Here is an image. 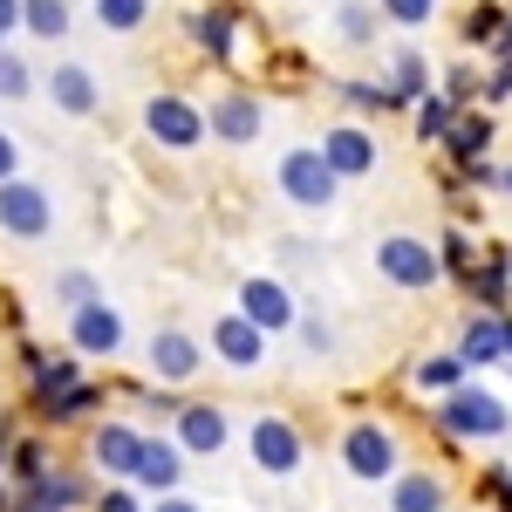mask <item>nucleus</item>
<instances>
[{
	"label": "nucleus",
	"mask_w": 512,
	"mask_h": 512,
	"mask_svg": "<svg viewBox=\"0 0 512 512\" xmlns=\"http://www.w3.org/2000/svg\"><path fill=\"white\" fill-rule=\"evenodd\" d=\"M437 424L451 437H506V403L492 390H451L444 396V410H437Z\"/></svg>",
	"instance_id": "obj_1"
},
{
	"label": "nucleus",
	"mask_w": 512,
	"mask_h": 512,
	"mask_svg": "<svg viewBox=\"0 0 512 512\" xmlns=\"http://www.w3.org/2000/svg\"><path fill=\"white\" fill-rule=\"evenodd\" d=\"M376 267H383V280H396V287H437L444 253H431L424 239H410V233H390L376 246Z\"/></svg>",
	"instance_id": "obj_2"
},
{
	"label": "nucleus",
	"mask_w": 512,
	"mask_h": 512,
	"mask_svg": "<svg viewBox=\"0 0 512 512\" xmlns=\"http://www.w3.org/2000/svg\"><path fill=\"white\" fill-rule=\"evenodd\" d=\"M48 226H55V205H48V192H41V185H28V178L0 185V233H14V239H41Z\"/></svg>",
	"instance_id": "obj_3"
},
{
	"label": "nucleus",
	"mask_w": 512,
	"mask_h": 512,
	"mask_svg": "<svg viewBox=\"0 0 512 512\" xmlns=\"http://www.w3.org/2000/svg\"><path fill=\"white\" fill-rule=\"evenodd\" d=\"M144 130H151L158 144H171V151H192L212 123H205V110H192L185 96H151V103H144Z\"/></svg>",
	"instance_id": "obj_4"
},
{
	"label": "nucleus",
	"mask_w": 512,
	"mask_h": 512,
	"mask_svg": "<svg viewBox=\"0 0 512 512\" xmlns=\"http://www.w3.org/2000/svg\"><path fill=\"white\" fill-rule=\"evenodd\" d=\"M335 185H342V178H335V164L321 158V151H287V158H280V192L294 198V205H328Z\"/></svg>",
	"instance_id": "obj_5"
},
{
	"label": "nucleus",
	"mask_w": 512,
	"mask_h": 512,
	"mask_svg": "<svg viewBox=\"0 0 512 512\" xmlns=\"http://www.w3.org/2000/svg\"><path fill=\"white\" fill-rule=\"evenodd\" d=\"M342 465H349L355 478H390L396 472V437L383 431V424H355V431L342 437Z\"/></svg>",
	"instance_id": "obj_6"
},
{
	"label": "nucleus",
	"mask_w": 512,
	"mask_h": 512,
	"mask_svg": "<svg viewBox=\"0 0 512 512\" xmlns=\"http://www.w3.org/2000/svg\"><path fill=\"white\" fill-rule=\"evenodd\" d=\"M246 444H253V465H260V472H274V478H287L294 465H301V431H294L287 417H260Z\"/></svg>",
	"instance_id": "obj_7"
},
{
	"label": "nucleus",
	"mask_w": 512,
	"mask_h": 512,
	"mask_svg": "<svg viewBox=\"0 0 512 512\" xmlns=\"http://www.w3.org/2000/svg\"><path fill=\"white\" fill-rule=\"evenodd\" d=\"M239 315L253 321V328H267V335H280V328L294 321V301H287L280 280H246V287H239Z\"/></svg>",
	"instance_id": "obj_8"
},
{
	"label": "nucleus",
	"mask_w": 512,
	"mask_h": 512,
	"mask_svg": "<svg viewBox=\"0 0 512 512\" xmlns=\"http://www.w3.org/2000/svg\"><path fill=\"white\" fill-rule=\"evenodd\" d=\"M321 158L335 164V178H362V171H376V137H362V130H328L321 137Z\"/></svg>",
	"instance_id": "obj_9"
},
{
	"label": "nucleus",
	"mask_w": 512,
	"mask_h": 512,
	"mask_svg": "<svg viewBox=\"0 0 512 512\" xmlns=\"http://www.w3.org/2000/svg\"><path fill=\"white\" fill-rule=\"evenodd\" d=\"M144 444H151V437H137L130 424H103V431H96V465H103V472H117V478H137Z\"/></svg>",
	"instance_id": "obj_10"
},
{
	"label": "nucleus",
	"mask_w": 512,
	"mask_h": 512,
	"mask_svg": "<svg viewBox=\"0 0 512 512\" xmlns=\"http://www.w3.org/2000/svg\"><path fill=\"white\" fill-rule=\"evenodd\" d=\"M212 349L226 355L233 369H253V362L267 355V328H253V321H246V315H226V321H219V328H212Z\"/></svg>",
	"instance_id": "obj_11"
},
{
	"label": "nucleus",
	"mask_w": 512,
	"mask_h": 512,
	"mask_svg": "<svg viewBox=\"0 0 512 512\" xmlns=\"http://www.w3.org/2000/svg\"><path fill=\"white\" fill-rule=\"evenodd\" d=\"M178 444L198 451V458H212V451L226 444V410H212V403H185V410H178Z\"/></svg>",
	"instance_id": "obj_12"
},
{
	"label": "nucleus",
	"mask_w": 512,
	"mask_h": 512,
	"mask_svg": "<svg viewBox=\"0 0 512 512\" xmlns=\"http://www.w3.org/2000/svg\"><path fill=\"white\" fill-rule=\"evenodd\" d=\"M465 369H485V362H506L512 355V321H499V315H478L472 328H465Z\"/></svg>",
	"instance_id": "obj_13"
},
{
	"label": "nucleus",
	"mask_w": 512,
	"mask_h": 512,
	"mask_svg": "<svg viewBox=\"0 0 512 512\" xmlns=\"http://www.w3.org/2000/svg\"><path fill=\"white\" fill-rule=\"evenodd\" d=\"M205 123H212V137H226V144H253V137H260V103H253V96H219Z\"/></svg>",
	"instance_id": "obj_14"
},
{
	"label": "nucleus",
	"mask_w": 512,
	"mask_h": 512,
	"mask_svg": "<svg viewBox=\"0 0 512 512\" xmlns=\"http://www.w3.org/2000/svg\"><path fill=\"white\" fill-rule=\"evenodd\" d=\"M69 335H76L82 355H117L123 321H117V308H103V301H96V308H82V315H76V328H69Z\"/></svg>",
	"instance_id": "obj_15"
},
{
	"label": "nucleus",
	"mask_w": 512,
	"mask_h": 512,
	"mask_svg": "<svg viewBox=\"0 0 512 512\" xmlns=\"http://www.w3.org/2000/svg\"><path fill=\"white\" fill-rule=\"evenodd\" d=\"M151 369H158L164 383H185V376L198 369V342H192V335H178V328H164L158 342H151Z\"/></svg>",
	"instance_id": "obj_16"
},
{
	"label": "nucleus",
	"mask_w": 512,
	"mask_h": 512,
	"mask_svg": "<svg viewBox=\"0 0 512 512\" xmlns=\"http://www.w3.org/2000/svg\"><path fill=\"white\" fill-rule=\"evenodd\" d=\"M48 96H55L69 117H89V110H96V82H89V69H76V62H62V69L48 76Z\"/></svg>",
	"instance_id": "obj_17"
},
{
	"label": "nucleus",
	"mask_w": 512,
	"mask_h": 512,
	"mask_svg": "<svg viewBox=\"0 0 512 512\" xmlns=\"http://www.w3.org/2000/svg\"><path fill=\"white\" fill-rule=\"evenodd\" d=\"M178 472H185L178 444H171V437H151V444H144V465H137V485H151V492H171V485H178Z\"/></svg>",
	"instance_id": "obj_18"
},
{
	"label": "nucleus",
	"mask_w": 512,
	"mask_h": 512,
	"mask_svg": "<svg viewBox=\"0 0 512 512\" xmlns=\"http://www.w3.org/2000/svg\"><path fill=\"white\" fill-rule=\"evenodd\" d=\"M390 512H444V485H437L431 472H410V478H396Z\"/></svg>",
	"instance_id": "obj_19"
},
{
	"label": "nucleus",
	"mask_w": 512,
	"mask_h": 512,
	"mask_svg": "<svg viewBox=\"0 0 512 512\" xmlns=\"http://www.w3.org/2000/svg\"><path fill=\"white\" fill-rule=\"evenodd\" d=\"M21 28L41 41H62L69 35V0H21Z\"/></svg>",
	"instance_id": "obj_20"
},
{
	"label": "nucleus",
	"mask_w": 512,
	"mask_h": 512,
	"mask_svg": "<svg viewBox=\"0 0 512 512\" xmlns=\"http://www.w3.org/2000/svg\"><path fill=\"white\" fill-rule=\"evenodd\" d=\"M76 499H82L76 478H41V485H28V499H21L14 512H69Z\"/></svg>",
	"instance_id": "obj_21"
},
{
	"label": "nucleus",
	"mask_w": 512,
	"mask_h": 512,
	"mask_svg": "<svg viewBox=\"0 0 512 512\" xmlns=\"http://www.w3.org/2000/svg\"><path fill=\"white\" fill-rule=\"evenodd\" d=\"M444 144H451V158H458L465 171H472V164H485V144H492V123H485V117H458V130H451Z\"/></svg>",
	"instance_id": "obj_22"
},
{
	"label": "nucleus",
	"mask_w": 512,
	"mask_h": 512,
	"mask_svg": "<svg viewBox=\"0 0 512 512\" xmlns=\"http://www.w3.org/2000/svg\"><path fill=\"white\" fill-rule=\"evenodd\" d=\"M144 14H151V0H96V21H103L110 35H130V28H144Z\"/></svg>",
	"instance_id": "obj_23"
},
{
	"label": "nucleus",
	"mask_w": 512,
	"mask_h": 512,
	"mask_svg": "<svg viewBox=\"0 0 512 512\" xmlns=\"http://www.w3.org/2000/svg\"><path fill=\"white\" fill-rule=\"evenodd\" d=\"M451 130H458L451 96H424V103H417V137H451Z\"/></svg>",
	"instance_id": "obj_24"
},
{
	"label": "nucleus",
	"mask_w": 512,
	"mask_h": 512,
	"mask_svg": "<svg viewBox=\"0 0 512 512\" xmlns=\"http://www.w3.org/2000/svg\"><path fill=\"white\" fill-rule=\"evenodd\" d=\"M458 376H465V355H431V362H424V369H417V383H424V390H458Z\"/></svg>",
	"instance_id": "obj_25"
},
{
	"label": "nucleus",
	"mask_w": 512,
	"mask_h": 512,
	"mask_svg": "<svg viewBox=\"0 0 512 512\" xmlns=\"http://www.w3.org/2000/svg\"><path fill=\"white\" fill-rule=\"evenodd\" d=\"M410 96L424 103V55H417V48L396 55V103H410Z\"/></svg>",
	"instance_id": "obj_26"
},
{
	"label": "nucleus",
	"mask_w": 512,
	"mask_h": 512,
	"mask_svg": "<svg viewBox=\"0 0 512 512\" xmlns=\"http://www.w3.org/2000/svg\"><path fill=\"white\" fill-rule=\"evenodd\" d=\"M192 28H198V41H205L212 55H233V14H198Z\"/></svg>",
	"instance_id": "obj_27"
},
{
	"label": "nucleus",
	"mask_w": 512,
	"mask_h": 512,
	"mask_svg": "<svg viewBox=\"0 0 512 512\" xmlns=\"http://www.w3.org/2000/svg\"><path fill=\"white\" fill-rule=\"evenodd\" d=\"M472 287H478V301H485V308H499V301H506V253H492V267L472 274Z\"/></svg>",
	"instance_id": "obj_28"
},
{
	"label": "nucleus",
	"mask_w": 512,
	"mask_h": 512,
	"mask_svg": "<svg viewBox=\"0 0 512 512\" xmlns=\"http://www.w3.org/2000/svg\"><path fill=\"white\" fill-rule=\"evenodd\" d=\"M28 89H35V76H28V62L0 48V96H28Z\"/></svg>",
	"instance_id": "obj_29"
},
{
	"label": "nucleus",
	"mask_w": 512,
	"mask_h": 512,
	"mask_svg": "<svg viewBox=\"0 0 512 512\" xmlns=\"http://www.w3.org/2000/svg\"><path fill=\"white\" fill-rule=\"evenodd\" d=\"M506 21H512V14H499V7H478L472 21H465V41H499V35H506Z\"/></svg>",
	"instance_id": "obj_30"
},
{
	"label": "nucleus",
	"mask_w": 512,
	"mask_h": 512,
	"mask_svg": "<svg viewBox=\"0 0 512 512\" xmlns=\"http://www.w3.org/2000/svg\"><path fill=\"white\" fill-rule=\"evenodd\" d=\"M55 294H62L76 315H82V308H96V280H89V274H62V280H55Z\"/></svg>",
	"instance_id": "obj_31"
},
{
	"label": "nucleus",
	"mask_w": 512,
	"mask_h": 512,
	"mask_svg": "<svg viewBox=\"0 0 512 512\" xmlns=\"http://www.w3.org/2000/svg\"><path fill=\"white\" fill-rule=\"evenodd\" d=\"M369 35H376V14H369L362 0H349V7H342V41H369Z\"/></svg>",
	"instance_id": "obj_32"
},
{
	"label": "nucleus",
	"mask_w": 512,
	"mask_h": 512,
	"mask_svg": "<svg viewBox=\"0 0 512 512\" xmlns=\"http://www.w3.org/2000/svg\"><path fill=\"white\" fill-rule=\"evenodd\" d=\"M431 7H437V0H383V14L403 21V28H424V21H431Z\"/></svg>",
	"instance_id": "obj_33"
},
{
	"label": "nucleus",
	"mask_w": 512,
	"mask_h": 512,
	"mask_svg": "<svg viewBox=\"0 0 512 512\" xmlns=\"http://www.w3.org/2000/svg\"><path fill=\"white\" fill-rule=\"evenodd\" d=\"M82 410H96V390H89V383H82V390H69L55 410H48V417H55V424H69V417H82Z\"/></svg>",
	"instance_id": "obj_34"
},
{
	"label": "nucleus",
	"mask_w": 512,
	"mask_h": 512,
	"mask_svg": "<svg viewBox=\"0 0 512 512\" xmlns=\"http://www.w3.org/2000/svg\"><path fill=\"white\" fill-rule=\"evenodd\" d=\"M512 89V21H506V35H499V76H492V96H506Z\"/></svg>",
	"instance_id": "obj_35"
},
{
	"label": "nucleus",
	"mask_w": 512,
	"mask_h": 512,
	"mask_svg": "<svg viewBox=\"0 0 512 512\" xmlns=\"http://www.w3.org/2000/svg\"><path fill=\"white\" fill-rule=\"evenodd\" d=\"M14 465H21V478H28V485H41V478H48V465H41L35 444H21V451H14Z\"/></svg>",
	"instance_id": "obj_36"
},
{
	"label": "nucleus",
	"mask_w": 512,
	"mask_h": 512,
	"mask_svg": "<svg viewBox=\"0 0 512 512\" xmlns=\"http://www.w3.org/2000/svg\"><path fill=\"white\" fill-rule=\"evenodd\" d=\"M444 267H458V274H472V246H465V239H444Z\"/></svg>",
	"instance_id": "obj_37"
},
{
	"label": "nucleus",
	"mask_w": 512,
	"mask_h": 512,
	"mask_svg": "<svg viewBox=\"0 0 512 512\" xmlns=\"http://www.w3.org/2000/svg\"><path fill=\"white\" fill-rule=\"evenodd\" d=\"M96 512H137V499H130V492H103V506Z\"/></svg>",
	"instance_id": "obj_38"
},
{
	"label": "nucleus",
	"mask_w": 512,
	"mask_h": 512,
	"mask_svg": "<svg viewBox=\"0 0 512 512\" xmlns=\"http://www.w3.org/2000/svg\"><path fill=\"white\" fill-rule=\"evenodd\" d=\"M7 28H21V0H0V35Z\"/></svg>",
	"instance_id": "obj_39"
},
{
	"label": "nucleus",
	"mask_w": 512,
	"mask_h": 512,
	"mask_svg": "<svg viewBox=\"0 0 512 512\" xmlns=\"http://www.w3.org/2000/svg\"><path fill=\"white\" fill-rule=\"evenodd\" d=\"M0 185H14V144L0 137Z\"/></svg>",
	"instance_id": "obj_40"
},
{
	"label": "nucleus",
	"mask_w": 512,
	"mask_h": 512,
	"mask_svg": "<svg viewBox=\"0 0 512 512\" xmlns=\"http://www.w3.org/2000/svg\"><path fill=\"white\" fill-rule=\"evenodd\" d=\"M158 512H198V506H192V499H164Z\"/></svg>",
	"instance_id": "obj_41"
},
{
	"label": "nucleus",
	"mask_w": 512,
	"mask_h": 512,
	"mask_svg": "<svg viewBox=\"0 0 512 512\" xmlns=\"http://www.w3.org/2000/svg\"><path fill=\"white\" fill-rule=\"evenodd\" d=\"M506 192H512V164H506Z\"/></svg>",
	"instance_id": "obj_42"
},
{
	"label": "nucleus",
	"mask_w": 512,
	"mask_h": 512,
	"mask_svg": "<svg viewBox=\"0 0 512 512\" xmlns=\"http://www.w3.org/2000/svg\"><path fill=\"white\" fill-rule=\"evenodd\" d=\"M0 458H7V444H0Z\"/></svg>",
	"instance_id": "obj_43"
}]
</instances>
